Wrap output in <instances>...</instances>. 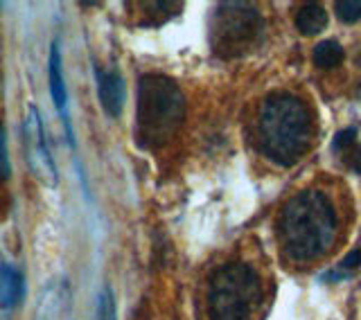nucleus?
Here are the masks:
<instances>
[{
	"mask_svg": "<svg viewBox=\"0 0 361 320\" xmlns=\"http://www.w3.org/2000/svg\"><path fill=\"white\" fill-rule=\"evenodd\" d=\"M355 199L350 185L321 174L282 203L274 221L280 264L307 273L330 261L350 239Z\"/></svg>",
	"mask_w": 361,
	"mask_h": 320,
	"instance_id": "nucleus-1",
	"label": "nucleus"
},
{
	"mask_svg": "<svg viewBox=\"0 0 361 320\" xmlns=\"http://www.w3.org/2000/svg\"><path fill=\"white\" fill-rule=\"evenodd\" d=\"M278 293L274 264L257 239H242L210 264L197 291V320H264Z\"/></svg>",
	"mask_w": 361,
	"mask_h": 320,
	"instance_id": "nucleus-2",
	"label": "nucleus"
},
{
	"mask_svg": "<svg viewBox=\"0 0 361 320\" xmlns=\"http://www.w3.org/2000/svg\"><path fill=\"white\" fill-rule=\"evenodd\" d=\"M319 113L307 90L282 86L269 90L253 106L248 140L278 167H293L319 142Z\"/></svg>",
	"mask_w": 361,
	"mask_h": 320,
	"instance_id": "nucleus-3",
	"label": "nucleus"
},
{
	"mask_svg": "<svg viewBox=\"0 0 361 320\" xmlns=\"http://www.w3.org/2000/svg\"><path fill=\"white\" fill-rule=\"evenodd\" d=\"M185 120V95L174 79L145 75L138 82L135 101V133L145 147H161L178 131Z\"/></svg>",
	"mask_w": 361,
	"mask_h": 320,
	"instance_id": "nucleus-4",
	"label": "nucleus"
},
{
	"mask_svg": "<svg viewBox=\"0 0 361 320\" xmlns=\"http://www.w3.org/2000/svg\"><path fill=\"white\" fill-rule=\"evenodd\" d=\"M262 14L251 3H221L212 18V45L224 56L242 54L259 41Z\"/></svg>",
	"mask_w": 361,
	"mask_h": 320,
	"instance_id": "nucleus-5",
	"label": "nucleus"
},
{
	"mask_svg": "<svg viewBox=\"0 0 361 320\" xmlns=\"http://www.w3.org/2000/svg\"><path fill=\"white\" fill-rule=\"evenodd\" d=\"M23 144H25V160L34 178H39L45 185L54 187L56 183H59V176H56V165L50 154L48 138H45L39 109L34 104L27 109L25 122H23Z\"/></svg>",
	"mask_w": 361,
	"mask_h": 320,
	"instance_id": "nucleus-6",
	"label": "nucleus"
},
{
	"mask_svg": "<svg viewBox=\"0 0 361 320\" xmlns=\"http://www.w3.org/2000/svg\"><path fill=\"white\" fill-rule=\"evenodd\" d=\"M95 79H97V95L102 101V109L106 111V116L118 118L124 106V79L116 70H102L95 68Z\"/></svg>",
	"mask_w": 361,
	"mask_h": 320,
	"instance_id": "nucleus-7",
	"label": "nucleus"
},
{
	"mask_svg": "<svg viewBox=\"0 0 361 320\" xmlns=\"http://www.w3.org/2000/svg\"><path fill=\"white\" fill-rule=\"evenodd\" d=\"M48 77H50V95L56 111L61 113L63 124H66V131L71 135V142H73V131H71V122H68V88L63 82V68H61V52H59V43H52L50 45V61H48Z\"/></svg>",
	"mask_w": 361,
	"mask_h": 320,
	"instance_id": "nucleus-8",
	"label": "nucleus"
},
{
	"mask_svg": "<svg viewBox=\"0 0 361 320\" xmlns=\"http://www.w3.org/2000/svg\"><path fill=\"white\" fill-rule=\"evenodd\" d=\"M25 295V278L11 266L9 261H0V312H11Z\"/></svg>",
	"mask_w": 361,
	"mask_h": 320,
	"instance_id": "nucleus-9",
	"label": "nucleus"
},
{
	"mask_svg": "<svg viewBox=\"0 0 361 320\" xmlns=\"http://www.w3.org/2000/svg\"><path fill=\"white\" fill-rule=\"evenodd\" d=\"M327 25V11L316 5V3H310V5H302L296 14V27L300 30V34L305 37H312V34H319L321 30H325Z\"/></svg>",
	"mask_w": 361,
	"mask_h": 320,
	"instance_id": "nucleus-10",
	"label": "nucleus"
},
{
	"mask_svg": "<svg viewBox=\"0 0 361 320\" xmlns=\"http://www.w3.org/2000/svg\"><path fill=\"white\" fill-rule=\"evenodd\" d=\"M314 63L319 68H325V70H330V68H336L338 63L343 61V48L338 41H321L319 45L314 48V54H312Z\"/></svg>",
	"mask_w": 361,
	"mask_h": 320,
	"instance_id": "nucleus-11",
	"label": "nucleus"
},
{
	"mask_svg": "<svg viewBox=\"0 0 361 320\" xmlns=\"http://www.w3.org/2000/svg\"><path fill=\"white\" fill-rule=\"evenodd\" d=\"M334 11L343 23H357L361 18V3L359 0H341L334 5Z\"/></svg>",
	"mask_w": 361,
	"mask_h": 320,
	"instance_id": "nucleus-12",
	"label": "nucleus"
},
{
	"mask_svg": "<svg viewBox=\"0 0 361 320\" xmlns=\"http://www.w3.org/2000/svg\"><path fill=\"white\" fill-rule=\"evenodd\" d=\"M97 320H116V302H113V291L109 287L102 289L97 298Z\"/></svg>",
	"mask_w": 361,
	"mask_h": 320,
	"instance_id": "nucleus-13",
	"label": "nucleus"
},
{
	"mask_svg": "<svg viewBox=\"0 0 361 320\" xmlns=\"http://www.w3.org/2000/svg\"><path fill=\"white\" fill-rule=\"evenodd\" d=\"M11 174V165H9V152H7V133L3 122H0V183H5Z\"/></svg>",
	"mask_w": 361,
	"mask_h": 320,
	"instance_id": "nucleus-14",
	"label": "nucleus"
},
{
	"mask_svg": "<svg viewBox=\"0 0 361 320\" xmlns=\"http://www.w3.org/2000/svg\"><path fill=\"white\" fill-rule=\"evenodd\" d=\"M355 135H357V131L355 129H345V131H341V133H336V138H334V149L336 152H341V154H348L350 149L355 147Z\"/></svg>",
	"mask_w": 361,
	"mask_h": 320,
	"instance_id": "nucleus-15",
	"label": "nucleus"
},
{
	"mask_svg": "<svg viewBox=\"0 0 361 320\" xmlns=\"http://www.w3.org/2000/svg\"><path fill=\"white\" fill-rule=\"evenodd\" d=\"M345 163L353 171L361 174V147H353V149L345 154Z\"/></svg>",
	"mask_w": 361,
	"mask_h": 320,
	"instance_id": "nucleus-16",
	"label": "nucleus"
},
{
	"mask_svg": "<svg viewBox=\"0 0 361 320\" xmlns=\"http://www.w3.org/2000/svg\"><path fill=\"white\" fill-rule=\"evenodd\" d=\"M357 266H361V248L359 250H350V253L345 255V259L341 261V269L343 271L357 269Z\"/></svg>",
	"mask_w": 361,
	"mask_h": 320,
	"instance_id": "nucleus-17",
	"label": "nucleus"
}]
</instances>
